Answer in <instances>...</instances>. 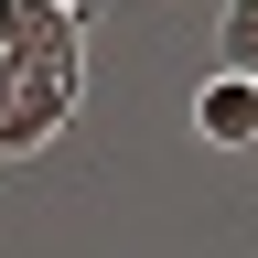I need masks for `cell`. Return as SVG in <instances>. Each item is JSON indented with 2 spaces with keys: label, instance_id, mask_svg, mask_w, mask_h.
<instances>
[{
  "label": "cell",
  "instance_id": "cell-1",
  "mask_svg": "<svg viewBox=\"0 0 258 258\" xmlns=\"http://www.w3.org/2000/svg\"><path fill=\"white\" fill-rule=\"evenodd\" d=\"M86 97V64H0V151L32 161L64 140V118H76Z\"/></svg>",
  "mask_w": 258,
  "mask_h": 258
},
{
  "label": "cell",
  "instance_id": "cell-4",
  "mask_svg": "<svg viewBox=\"0 0 258 258\" xmlns=\"http://www.w3.org/2000/svg\"><path fill=\"white\" fill-rule=\"evenodd\" d=\"M215 54L237 64V76H258V0H226V22H215Z\"/></svg>",
  "mask_w": 258,
  "mask_h": 258
},
{
  "label": "cell",
  "instance_id": "cell-2",
  "mask_svg": "<svg viewBox=\"0 0 258 258\" xmlns=\"http://www.w3.org/2000/svg\"><path fill=\"white\" fill-rule=\"evenodd\" d=\"M0 64H86V0H0Z\"/></svg>",
  "mask_w": 258,
  "mask_h": 258
},
{
  "label": "cell",
  "instance_id": "cell-3",
  "mask_svg": "<svg viewBox=\"0 0 258 258\" xmlns=\"http://www.w3.org/2000/svg\"><path fill=\"white\" fill-rule=\"evenodd\" d=\"M194 129H205L215 151H247V140H258V76H237V64H215V76L194 86Z\"/></svg>",
  "mask_w": 258,
  "mask_h": 258
}]
</instances>
